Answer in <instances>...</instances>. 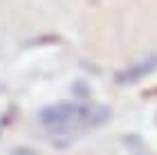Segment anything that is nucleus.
<instances>
[{
  "label": "nucleus",
  "mask_w": 157,
  "mask_h": 155,
  "mask_svg": "<svg viewBox=\"0 0 157 155\" xmlns=\"http://www.w3.org/2000/svg\"><path fill=\"white\" fill-rule=\"evenodd\" d=\"M157 70V56H148V59L135 63V65L126 68V70H119V72L115 74V81L119 83V86H128V83H137L141 81L144 76L153 74Z\"/></svg>",
  "instance_id": "f03ea898"
},
{
  "label": "nucleus",
  "mask_w": 157,
  "mask_h": 155,
  "mask_svg": "<svg viewBox=\"0 0 157 155\" xmlns=\"http://www.w3.org/2000/svg\"><path fill=\"white\" fill-rule=\"evenodd\" d=\"M0 135H2V122H0Z\"/></svg>",
  "instance_id": "20e7f679"
},
{
  "label": "nucleus",
  "mask_w": 157,
  "mask_h": 155,
  "mask_svg": "<svg viewBox=\"0 0 157 155\" xmlns=\"http://www.w3.org/2000/svg\"><path fill=\"white\" fill-rule=\"evenodd\" d=\"M11 155H38L36 151H32V149H27V146H18V149H13Z\"/></svg>",
  "instance_id": "7ed1b4c3"
},
{
  "label": "nucleus",
  "mask_w": 157,
  "mask_h": 155,
  "mask_svg": "<svg viewBox=\"0 0 157 155\" xmlns=\"http://www.w3.org/2000/svg\"><path fill=\"white\" fill-rule=\"evenodd\" d=\"M38 122L49 128H67V126H83V103L76 101H56L38 110Z\"/></svg>",
  "instance_id": "f257e3e1"
}]
</instances>
